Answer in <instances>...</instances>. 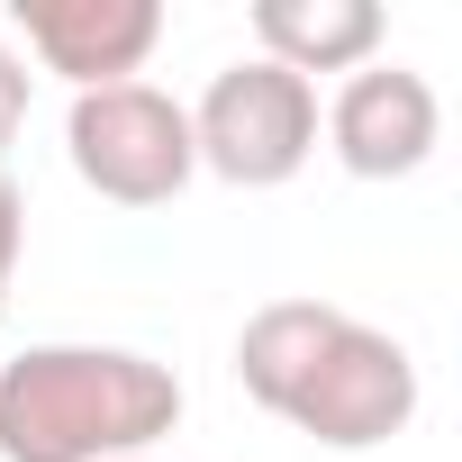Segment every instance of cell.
<instances>
[{"mask_svg": "<svg viewBox=\"0 0 462 462\" xmlns=\"http://www.w3.org/2000/svg\"><path fill=\"white\" fill-rule=\"evenodd\" d=\"M236 381L327 453H381L417 417V354L336 300H263L236 336Z\"/></svg>", "mask_w": 462, "mask_h": 462, "instance_id": "obj_1", "label": "cell"}, {"mask_svg": "<svg viewBox=\"0 0 462 462\" xmlns=\"http://www.w3.org/2000/svg\"><path fill=\"white\" fill-rule=\"evenodd\" d=\"M172 426L181 381L136 345H28L0 363V462H145Z\"/></svg>", "mask_w": 462, "mask_h": 462, "instance_id": "obj_2", "label": "cell"}, {"mask_svg": "<svg viewBox=\"0 0 462 462\" xmlns=\"http://www.w3.org/2000/svg\"><path fill=\"white\" fill-rule=\"evenodd\" d=\"M190 154L199 172H217L226 190H282L309 172L318 154V82L236 55L226 73H208V91L190 100Z\"/></svg>", "mask_w": 462, "mask_h": 462, "instance_id": "obj_3", "label": "cell"}, {"mask_svg": "<svg viewBox=\"0 0 462 462\" xmlns=\"http://www.w3.org/2000/svg\"><path fill=\"white\" fill-rule=\"evenodd\" d=\"M64 163L82 172V190H100L109 208H163L190 190L199 154H190V109L154 82H109V91H73L64 109Z\"/></svg>", "mask_w": 462, "mask_h": 462, "instance_id": "obj_4", "label": "cell"}, {"mask_svg": "<svg viewBox=\"0 0 462 462\" xmlns=\"http://www.w3.org/2000/svg\"><path fill=\"white\" fill-rule=\"evenodd\" d=\"M327 154L354 172V181H408V172H426V154L444 145V100H435V82L426 73H408V64H363V73H345V91L327 100Z\"/></svg>", "mask_w": 462, "mask_h": 462, "instance_id": "obj_5", "label": "cell"}, {"mask_svg": "<svg viewBox=\"0 0 462 462\" xmlns=\"http://www.w3.org/2000/svg\"><path fill=\"white\" fill-rule=\"evenodd\" d=\"M19 37L55 82L109 91L145 73V55L163 46V10L154 0H19Z\"/></svg>", "mask_w": 462, "mask_h": 462, "instance_id": "obj_6", "label": "cell"}, {"mask_svg": "<svg viewBox=\"0 0 462 462\" xmlns=\"http://www.w3.org/2000/svg\"><path fill=\"white\" fill-rule=\"evenodd\" d=\"M390 19L372 10V0H254V46L263 64L282 73H363L381 55Z\"/></svg>", "mask_w": 462, "mask_h": 462, "instance_id": "obj_7", "label": "cell"}, {"mask_svg": "<svg viewBox=\"0 0 462 462\" xmlns=\"http://www.w3.org/2000/svg\"><path fill=\"white\" fill-rule=\"evenodd\" d=\"M19 245H28V199L0 172V318H10V282H19Z\"/></svg>", "mask_w": 462, "mask_h": 462, "instance_id": "obj_8", "label": "cell"}, {"mask_svg": "<svg viewBox=\"0 0 462 462\" xmlns=\"http://www.w3.org/2000/svg\"><path fill=\"white\" fill-rule=\"evenodd\" d=\"M19 127H28V55L0 37V154L19 145Z\"/></svg>", "mask_w": 462, "mask_h": 462, "instance_id": "obj_9", "label": "cell"}, {"mask_svg": "<svg viewBox=\"0 0 462 462\" xmlns=\"http://www.w3.org/2000/svg\"><path fill=\"white\" fill-rule=\"evenodd\" d=\"M145 462H154V453H145Z\"/></svg>", "mask_w": 462, "mask_h": 462, "instance_id": "obj_10", "label": "cell"}]
</instances>
